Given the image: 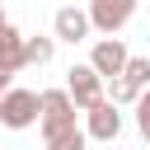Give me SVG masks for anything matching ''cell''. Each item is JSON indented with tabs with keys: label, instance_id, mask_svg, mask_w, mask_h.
<instances>
[{
	"label": "cell",
	"instance_id": "obj_1",
	"mask_svg": "<svg viewBox=\"0 0 150 150\" xmlns=\"http://www.w3.org/2000/svg\"><path fill=\"white\" fill-rule=\"evenodd\" d=\"M38 98H42V103H38V131H42V141H52V136L80 127V122H75L80 108H75V98H70L66 89H42Z\"/></svg>",
	"mask_w": 150,
	"mask_h": 150
},
{
	"label": "cell",
	"instance_id": "obj_2",
	"mask_svg": "<svg viewBox=\"0 0 150 150\" xmlns=\"http://www.w3.org/2000/svg\"><path fill=\"white\" fill-rule=\"evenodd\" d=\"M38 94L33 89H5V98H0V127H9V131H28V127H38Z\"/></svg>",
	"mask_w": 150,
	"mask_h": 150
},
{
	"label": "cell",
	"instance_id": "obj_3",
	"mask_svg": "<svg viewBox=\"0 0 150 150\" xmlns=\"http://www.w3.org/2000/svg\"><path fill=\"white\" fill-rule=\"evenodd\" d=\"M145 89H150V56H131L127 70L112 80V103H117V108H127V103L136 108V98H141Z\"/></svg>",
	"mask_w": 150,
	"mask_h": 150
},
{
	"label": "cell",
	"instance_id": "obj_4",
	"mask_svg": "<svg viewBox=\"0 0 150 150\" xmlns=\"http://www.w3.org/2000/svg\"><path fill=\"white\" fill-rule=\"evenodd\" d=\"M136 14V0H89V23L103 38H117Z\"/></svg>",
	"mask_w": 150,
	"mask_h": 150
},
{
	"label": "cell",
	"instance_id": "obj_5",
	"mask_svg": "<svg viewBox=\"0 0 150 150\" xmlns=\"http://www.w3.org/2000/svg\"><path fill=\"white\" fill-rule=\"evenodd\" d=\"M66 94L75 98L80 112H89V108L103 98V75H98L89 61H84V66H70V70H66Z\"/></svg>",
	"mask_w": 150,
	"mask_h": 150
},
{
	"label": "cell",
	"instance_id": "obj_6",
	"mask_svg": "<svg viewBox=\"0 0 150 150\" xmlns=\"http://www.w3.org/2000/svg\"><path fill=\"white\" fill-rule=\"evenodd\" d=\"M84 131H89V141L112 145L117 131H122V112H117V103H112V98H98V103L84 112Z\"/></svg>",
	"mask_w": 150,
	"mask_h": 150
},
{
	"label": "cell",
	"instance_id": "obj_7",
	"mask_svg": "<svg viewBox=\"0 0 150 150\" xmlns=\"http://www.w3.org/2000/svg\"><path fill=\"white\" fill-rule=\"evenodd\" d=\"M127 61H131V52H127L122 38H98L94 52H89V66H94L103 80H117V75L127 70Z\"/></svg>",
	"mask_w": 150,
	"mask_h": 150
},
{
	"label": "cell",
	"instance_id": "obj_8",
	"mask_svg": "<svg viewBox=\"0 0 150 150\" xmlns=\"http://www.w3.org/2000/svg\"><path fill=\"white\" fill-rule=\"evenodd\" d=\"M89 33H94L89 9H75V5H61L56 9V19H52V38L56 42H84Z\"/></svg>",
	"mask_w": 150,
	"mask_h": 150
},
{
	"label": "cell",
	"instance_id": "obj_9",
	"mask_svg": "<svg viewBox=\"0 0 150 150\" xmlns=\"http://www.w3.org/2000/svg\"><path fill=\"white\" fill-rule=\"evenodd\" d=\"M0 66H5L9 75H19V70L28 66V56H23V33H19L14 23L0 28Z\"/></svg>",
	"mask_w": 150,
	"mask_h": 150
},
{
	"label": "cell",
	"instance_id": "obj_10",
	"mask_svg": "<svg viewBox=\"0 0 150 150\" xmlns=\"http://www.w3.org/2000/svg\"><path fill=\"white\" fill-rule=\"evenodd\" d=\"M52 52H56V38H23V56H28V66H47Z\"/></svg>",
	"mask_w": 150,
	"mask_h": 150
},
{
	"label": "cell",
	"instance_id": "obj_11",
	"mask_svg": "<svg viewBox=\"0 0 150 150\" xmlns=\"http://www.w3.org/2000/svg\"><path fill=\"white\" fill-rule=\"evenodd\" d=\"M84 145H89V131L84 127H70V131H61V136L47 141V150H84Z\"/></svg>",
	"mask_w": 150,
	"mask_h": 150
},
{
	"label": "cell",
	"instance_id": "obj_12",
	"mask_svg": "<svg viewBox=\"0 0 150 150\" xmlns=\"http://www.w3.org/2000/svg\"><path fill=\"white\" fill-rule=\"evenodd\" d=\"M136 127H141V136H150V89L136 98Z\"/></svg>",
	"mask_w": 150,
	"mask_h": 150
},
{
	"label": "cell",
	"instance_id": "obj_13",
	"mask_svg": "<svg viewBox=\"0 0 150 150\" xmlns=\"http://www.w3.org/2000/svg\"><path fill=\"white\" fill-rule=\"evenodd\" d=\"M9 80H14V75H9L5 66H0V98H5V89H9Z\"/></svg>",
	"mask_w": 150,
	"mask_h": 150
},
{
	"label": "cell",
	"instance_id": "obj_14",
	"mask_svg": "<svg viewBox=\"0 0 150 150\" xmlns=\"http://www.w3.org/2000/svg\"><path fill=\"white\" fill-rule=\"evenodd\" d=\"M5 23H9V19H5V9H0V28H5Z\"/></svg>",
	"mask_w": 150,
	"mask_h": 150
},
{
	"label": "cell",
	"instance_id": "obj_15",
	"mask_svg": "<svg viewBox=\"0 0 150 150\" xmlns=\"http://www.w3.org/2000/svg\"><path fill=\"white\" fill-rule=\"evenodd\" d=\"M145 150H150V136H145Z\"/></svg>",
	"mask_w": 150,
	"mask_h": 150
},
{
	"label": "cell",
	"instance_id": "obj_16",
	"mask_svg": "<svg viewBox=\"0 0 150 150\" xmlns=\"http://www.w3.org/2000/svg\"><path fill=\"white\" fill-rule=\"evenodd\" d=\"M103 150H112V145H103Z\"/></svg>",
	"mask_w": 150,
	"mask_h": 150
}]
</instances>
